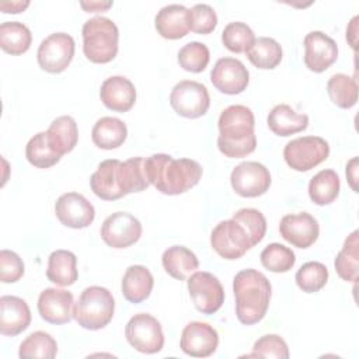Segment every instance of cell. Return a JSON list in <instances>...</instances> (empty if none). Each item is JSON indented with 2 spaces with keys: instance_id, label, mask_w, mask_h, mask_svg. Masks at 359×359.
<instances>
[{
  "instance_id": "47",
  "label": "cell",
  "mask_w": 359,
  "mask_h": 359,
  "mask_svg": "<svg viewBox=\"0 0 359 359\" xmlns=\"http://www.w3.org/2000/svg\"><path fill=\"white\" fill-rule=\"evenodd\" d=\"M29 6V1H1L0 3V8L3 13H13V14H18L21 11H24L27 7Z\"/></svg>"
},
{
  "instance_id": "49",
  "label": "cell",
  "mask_w": 359,
  "mask_h": 359,
  "mask_svg": "<svg viewBox=\"0 0 359 359\" xmlns=\"http://www.w3.org/2000/svg\"><path fill=\"white\" fill-rule=\"evenodd\" d=\"M356 32H358V15H355L351 20L349 25L346 27V41L353 49H356Z\"/></svg>"
},
{
  "instance_id": "42",
  "label": "cell",
  "mask_w": 359,
  "mask_h": 359,
  "mask_svg": "<svg viewBox=\"0 0 359 359\" xmlns=\"http://www.w3.org/2000/svg\"><path fill=\"white\" fill-rule=\"evenodd\" d=\"M248 356L250 358L287 359L289 348L282 337H279L276 334H266L254 342L252 352Z\"/></svg>"
},
{
  "instance_id": "25",
  "label": "cell",
  "mask_w": 359,
  "mask_h": 359,
  "mask_svg": "<svg viewBox=\"0 0 359 359\" xmlns=\"http://www.w3.org/2000/svg\"><path fill=\"white\" fill-rule=\"evenodd\" d=\"M266 123L275 135L285 137L304 130L309 126V116L296 112L287 104H279L268 114Z\"/></svg>"
},
{
  "instance_id": "28",
  "label": "cell",
  "mask_w": 359,
  "mask_h": 359,
  "mask_svg": "<svg viewBox=\"0 0 359 359\" xmlns=\"http://www.w3.org/2000/svg\"><path fill=\"white\" fill-rule=\"evenodd\" d=\"M48 279L57 286H70L77 278V258L72 251L56 250L48 258Z\"/></svg>"
},
{
  "instance_id": "2",
  "label": "cell",
  "mask_w": 359,
  "mask_h": 359,
  "mask_svg": "<svg viewBox=\"0 0 359 359\" xmlns=\"http://www.w3.org/2000/svg\"><path fill=\"white\" fill-rule=\"evenodd\" d=\"M255 119L245 105H230L222 111L217 122V147L229 158H241L257 147Z\"/></svg>"
},
{
  "instance_id": "1",
  "label": "cell",
  "mask_w": 359,
  "mask_h": 359,
  "mask_svg": "<svg viewBox=\"0 0 359 359\" xmlns=\"http://www.w3.org/2000/svg\"><path fill=\"white\" fill-rule=\"evenodd\" d=\"M146 171L150 184L164 195H180L194 188L201 177L202 167L191 158H172L157 153L146 157Z\"/></svg>"
},
{
  "instance_id": "10",
  "label": "cell",
  "mask_w": 359,
  "mask_h": 359,
  "mask_svg": "<svg viewBox=\"0 0 359 359\" xmlns=\"http://www.w3.org/2000/svg\"><path fill=\"white\" fill-rule=\"evenodd\" d=\"M187 285L189 296L198 311L203 314H213L223 306L224 289L213 273L196 271L189 275Z\"/></svg>"
},
{
  "instance_id": "44",
  "label": "cell",
  "mask_w": 359,
  "mask_h": 359,
  "mask_svg": "<svg viewBox=\"0 0 359 359\" xmlns=\"http://www.w3.org/2000/svg\"><path fill=\"white\" fill-rule=\"evenodd\" d=\"M217 25V15L213 7L201 3L189 8V28L191 31L206 35L210 34Z\"/></svg>"
},
{
  "instance_id": "34",
  "label": "cell",
  "mask_w": 359,
  "mask_h": 359,
  "mask_svg": "<svg viewBox=\"0 0 359 359\" xmlns=\"http://www.w3.org/2000/svg\"><path fill=\"white\" fill-rule=\"evenodd\" d=\"M358 230H353L344 243L342 250L337 254L334 265L338 276L346 282L358 280V264H359V241Z\"/></svg>"
},
{
  "instance_id": "18",
  "label": "cell",
  "mask_w": 359,
  "mask_h": 359,
  "mask_svg": "<svg viewBox=\"0 0 359 359\" xmlns=\"http://www.w3.org/2000/svg\"><path fill=\"white\" fill-rule=\"evenodd\" d=\"M338 57L337 42L321 31H311L304 36V65L314 73H323Z\"/></svg>"
},
{
  "instance_id": "37",
  "label": "cell",
  "mask_w": 359,
  "mask_h": 359,
  "mask_svg": "<svg viewBox=\"0 0 359 359\" xmlns=\"http://www.w3.org/2000/svg\"><path fill=\"white\" fill-rule=\"evenodd\" d=\"M57 353V344L55 338L45 331H35L29 334L20 345V358H42L53 359Z\"/></svg>"
},
{
  "instance_id": "31",
  "label": "cell",
  "mask_w": 359,
  "mask_h": 359,
  "mask_svg": "<svg viewBox=\"0 0 359 359\" xmlns=\"http://www.w3.org/2000/svg\"><path fill=\"white\" fill-rule=\"evenodd\" d=\"M248 60L258 69H275L283 56L282 46L269 36L255 38L250 48L245 50Z\"/></svg>"
},
{
  "instance_id": "30",
  "label": "cell",
  "mask_w": 359,
  "mask_h": 359,
  "mask_svg": "<svg viewBox=\"0 0 359 359\" xmlns=\"http://www.w3.org/2000/svg\"><path fill=\"white\" fill-rule=\"evenodd\" d=\"M118 178L123 195L144 191L150 185L146 171V158L132 157L126 161H121L118 165Z\"/></svg>"
},
{
  "instance_id": "32",
  "label": "cell",
  "mask_w": 359,
  "mask_h": 359,
  "mask_svg": "<svg viewBox=\"0 0 359 359\" xmlns=\"http://www.w3.org/2000/svg\"><path fill=\"white\" fill-rule=\"evenodd\" d=\"M339 177L334 170L318 171L309 182V196L320 206L332 203L339 195Z\"/></svg>"
},
{
  "instance_id": "40",
  "label": "cell",
  "mask_w": 359,
  "mask_h": 359,
  "mask_svg": "<svg viewBox=\"0 0 359 359\" xmlns=\"http://www.w3.org/2000/svg\"><path fill=\"white\" fill-rule=\"evenodd\" d=\"M210 59L209 48L198 41L185 43L178 50V63L180 66L191 73H201L206 69Z\"/></svg>"
},
{
  "instance_id": "38",
  "label": "cell",
  "mask_w": 359,
  "mask_h": 359,
  "mask_svg": "<svg viewBox=\"0 0 359 359\" xmlns=\"http://www.w3.org/2000/svg\"><path fill=\"white\" fill-rule=\"evenodd\" d=\"M259 258L264 268L275 273H283L290 271L296 262L294 252L289 247L279 243H272L266 245L262 250Z\"/></svg>"
},
{
  "instance_id": "13",
  "label": "cell",
  "mask_w": 359,
  "mask_h": 359,
  "mask_svg": "<svg viewBox=\"0 0 359 359\" xmlns=\"http://www.w3.org/2000/svg\"><path fill=\"white\" fill-rule=\"evenodd\" d=\"M100 234L107 245L118 250L128 248L139 241L142 223L128 212H115L102 222Z\"/></svg>"
},
{
  "instance_id": "39",
  "label": "cell",
  "mask_w": 359,
  "mask_h": 359,
  "mask_svg": "<svg viewBox=\"0 0 359 359\" xmlns=\"http://www.w3.org/2000/svg\"><path fill=\"white\" fill-rule=\"evenodd\" d=\"M294 279L303 292L316 293L325 286L328 280V269L318 261H309L297 269Z\"/></svg>"
},
{
  "instance_id": "21",
  "label": "cell",
  "mask_w": 359,
  "mask_h": 359,
  "mask_svg": "<svg viewBox=\"0 0 359 359\" xmlns=\"http://www.w3.org/2000/svg\"><path fill=\"white\" fill-rule=\"evenodd\" d=\"M102 104L115 112H128L136 101L133 83L123 76H111L104 80L100 90Z\"/></svg>"
},
{
  "instance_id": "6",
  "label": "cell",
  "mask_w": 359,
  "mask_h": 359,
  "mask_svg": "<svg viewBox=\"0 0 359 359\" xmlns=\"http://www.w3.org/2000/svg\"><path fill=\"white\" fill-rule=\"evenodd\" d=\"M210 245L224 259H238L255 244L245 227L234 219L223 220L210 233Z\"/></svg>"
},
{
  "instance_id": "12",
  "label": "cell",
  "mask_w": 359,
  "mask_h": 359,
  "mask_svg": "<svg viewBox=\"0 0 359 359\" xmlns=\"http://www.w3.org/2000/svg\"><path fill=\"white\" fill-rule=\"evenodd\" d=\"M269 170L258 161H244L236 165L230 174V184L234 192L243 198L264 195L271 187Z\"/></svg>"
},
{
  "instance_id": "20",
  "label": "cell",
  "mask_w": 359,
  "mask_h": 359,
  "mask_svg": "<svg viewBox=\"0 0 359 359\" xmlns=\"http://www.w3.org/2000/svg\"><path fill=\"white\" fill-rule=\"evenodd\" d=\"M31 323V310L27 302L17 296L0 297V332L4 337H15L25 331Z\"/></svg>"
},
{
  "instance_id": "41",
  "label": "cell",
  "mask_w": 359,
  "mask_h": 359,
  "mask_svg": "<svg viewBox=\"0 0 359 359\" xmlns=\"http://www.w3.org/2000/svg\"><path fill=\"white\" fill-rule=\"evenodd\" d=\"M254 31L245 22L241 21L229 22L222 32L223 45L234 53L245 52L254 42Z\"/></svg>"
},
{
  "instance_id": "11",
  "label": "cell",
  "mask_w": 359,
  "mask_h": 359,
  "mask_svg": "<svg viewBox=\"0 0 359 359\" xmlns=\"http://www.w3.org/2000/svg\"><path fill=\"white\" fill-rule=\"evenodd\" d=\"M74 56V39L66 32H55L46 36L38 46L36 59L42 70L62 73Z\"/></svg>"
},
{
  "instance_id": "8",
  "label": "cell",
  "mask_w": 359,
  "mask_h": 359,
  "mask_svg": "<svg viewBox=\"0 0 359 359\" xmlns=\"http://www.w3.org/2000/svg\"><path fill=\"white\" fill-rule=\"evenodd\" d=\"M126 341L142 353H157L163 349L164 334L160 321L147 313H137L125 327Z\"/></svg>"
},
{
  "instance_id": "7",
  "label": "cell",
  "mask_w": 359,
  "mask_h": 359,
  "mask_svg": "<svg viewBox=\"0 0 359 359\" xmlns=\"http://www.w3.org/2000/svg\"><path fill=\"white\" fill-rule=\"evenodd\" d=\"M330 156V144L320 136H302L286 143L283 158L286 164L300 172L321 164Z\"/></svg>"
},
{
  "instance_id": "17",
  "label": "cell",
  "mask_w": 359,
  "mask_h": 359,
  "mask_svg": "<svg viewBox=\"0 0 359 359\" xmlns=\"http://www.w3.org/2000/svg\"><path fill=\"white\" fill-rule=\"evenodd\" d=\"M279 233L293 247L309 248L317 241L320 226L310 213L300 212L285 215L279 223Z\"/></svg>"
},
{
  "instance_id": "14",
  "label": "cell",
  "mask_w": 359,
  "mask_h": 359,
  "mask_svg": "<svg viewBox=\"0 0 359 359\" xmlns=\"http://www.w3.org/2000/svg\"><path fill=\"white\" fill-rule=\"evenodd\" d=\"M55 213L59 222L70 229H86L95 217L93 203L79 192H66L55 203Z\"/></svg>"
},
{
  "instance_id": "33",
  "label": "cell",
  "mask_w": 359,
  "mask_h": 359,
  "mask_svg": "<svg viewBox=\"0 0 359 359\" xmlns=\"http://www.w3.org/2000/svg\"><path fill=\"white\" fill-rule=\"evenodd\" d=\"M32 42L29 28L20 21H6L0 25V46L10 55L25 53Z\"/></svg>"
},
{
  "instance_id": "29",
  "label": "cell",
  "mask_w": 359,
  "mask_h": 359,
  "mask_svg": "<svg viewBox=\"0 0 359 359\" xmlns=\"http://www.w3.org/2000/svg\"><path fill=\"white\" fill-rule=\"evenodd\" d=\"M52 149L60 156L70 153L79 140V129L76 121L69 115H62L52 121L46 130Z\"/></svg>"
},
{
  "instance_id": "36",
  "label": "cell",
  "mask_w": 359,
  "mask_h": 359,
  "mask_svg": "<svg viewBox=\"0 0 359 359\" xmlns=\"http://www.w3.org/2000/svg\"><path fill=\"white\" fill-rule=\"evenodd\" d=\"M25 157L29 164L36 168H49L62 158V156L52 149L46 132H39L28 140L25 146Z\"/></svg>"
},
{
  "instance_id": "24",
  "label": "cell",
  "mask_w": 359,
  "mask_h": 359,
  "mask_svg": "<svg viewBox=\"0 0 359 359\" xmlns=\"http://www.w3.org/2000/svg\"><path fill=\"white\" fill-rule=\"evenodd\" d=\"M154 286L151 272L143 265H130L122 278L121 289L123 297L130 303H142L146 300Z\"/></svg>"
},
{
  "instance_id": "27",
  "label": "cell",
  "mask_w": 359,
  "mask_h": 359,
  "mask_svg": "<svg viewBox=\"0 0 359 359\" xmlns=\"http://www.w3.org/2000/svg\"><path fill=\"white\" fill-rule=\"evenodd\" d=\"M161 262L165 272L171 278L178 280H185L199 266V261L196 255L184 245L168 247L163 252Z\"/></svg>"
},
{
  "instance_id": "46",
  "label": "cell",
  "mask_w": 359,
  "mask_h": 359,
  "mask_svg": "<svg viewBox=\"0 0 359 359\" xmlns=\"http://www.w3.org/2000/svg\"><path fill=\"white\" fill-rule=\"evenodd\" d=\"M346 178H348V182L351 185V188L358 192V157H353L348 161L346 164Z\"/></svg>"
},
{
  "instance_id": "35",
  "label": "cell",
  "mask_w": 359,
  "mask_h": 359,
  "mask_svg": "<svg viewBox=\"0 0 359 359\" xmlns=\"http://www.w3.org/2000/svg\"><path fill=\"white\" fill-rule=\"evenodd\" d=\"M327 93L330 100L342 109L352 108L358 101L356 80L348 74L337 73L327 81Z\"/></svg>"
},
{
  "instance_id": "43",
  "label": "cell",
  "mask_w": 359,
  "mask_h": 359,
  "mask_svg": "<svg viewBox=\"0 0 359 359\" xmlns=\"http://www.w3.org/2000/svg\"><path fill=\"white\" fill-rule=\"evenodd\" d=\"M234 220H237L238 223H241L245 230L248 231V234L251 236L254 244L257 245L258 243L262 241V238L265 237L266 233V220L264 217V215L254 208H243L240 210H237L233 217Z\"/></svg>"
},
{
  "instance_id": "26",
  "label": "cell",
  "mask_w": 359,
  "mask_h": 359,
  "mask_svg": "<svg viewBox=\"0 0 359 359\" xmlns=\"http://www.w3.org/2000/svg\"><path fill=\"white\" fill-rule=\"evenodd\" d=\"M128 136V128L119 118L102 116L100 118L91 132L93 143L104 150H112L123 144Z\"/></svg>"
},
{
  "instance_id": "16",
  "label": "cell",
  "mask_w": 359,
  "mask_h": 359,
  "mask_svg": "<svg viewBox=\"0 0 359 359\" xmlns=\"http://www.w3.org/2000/svg\"><path fill=\"white\" fill-rule=\"evenodd\" d=\"M210 81L220 93L234 95L247 88L250 73L238 59L220 57L210 72Z\"/></svg>"
},
{
  "instance_id": "15",
  "label": "cell",
  "mask_w": 359,
  "mask_h": 359,
  "mask_svg": "<svg viewBox=\"0 0 359 359\" xmlns=\"http://www.w3.org/2000/svg\"><path fill=\"white\" fill-rule=\"evenodd\" d=\"M219 345L217 331L208 323H188L180 339V346L184 353L194 358H208L213 355Z\"/></svg>"
},
{
  "instance_id": "23",
  "label": "cell",
  "mask_w": 359,
  "mask_h": 359,
  "mask_svg": "<svg viewBox=\"0 0 359 359\" xmlns=\"http://www.w3.org/2000/svg\"><path fill=\"white\" fill-rule=\"evenodd\" d=\"M119 160L108 158L98 164L97 170L90 177V187L91 191L104 201H115L123 195L119 187L118 178V165Z\"/></svg>"
},
{
  "instance_id": "9",
  "label": "cell",
  "mask_w": 359,
  "mask_h": 359,
  "mask_svg": "<svg viewBox=\"0 0 359 359\" xmlns=\"http://www.w3.org/2000/svg\"><path fill=\"white\" fill-rule=\"evenodd\" d=\"M172 109L189 119L203 116L210 105V97L206 86L194 80H182L177 83L170 94Z\"/></svg>"
},
{
  "instance_id": "3",
  "label": "cell",
  "mask_w": 359,
  "mask_h": 359,
  "mask_svg": "<svg viewBox=\"0 0 359 359\" xmlns=\"http://www.w3.org/2000/svg\"><path fill=\"white\" fill-rule=\"evenodd\" d=\"M236 314L241 324L259 323L269 307L272 287L268 278L252 268L243 269L233 279Z\"/></svg>"
},
{
  "instance_id": "45",
  "label": "cell",
  "mask_w": 359,
  "mask_h": 359,
  "mask_svg": "<svg viewBox=\"0 0 359 359\" xmlns=\"http://www.w3.org/2000/svg\"><path fill=\"white\" fill-rule=\"evenodd\" d=\"M24 262L18 254L10 250L0 251V280L3 283H14L24 275Z\"/></svg>"
},
{
  "instance_id": "48",
  "label": "cell",
  "mask_w": 359,
  "mask_h": 359,
  "mask_svg": "<svg viewBox=\"0 0 359 359\" xmlns=\"http://www.w3.org/2000/svg\"><path fill=\"white\" fill-rule=\"evenodd\" d=\"M80 6L87 11V13H98V11H107L109 7H112V1H81Z\"/></svg>"
},
{
  "instance_id": "22",
  "label": "cell",
  "mask_w": 359,
  "mask_h": 359,
  "mask_svg": "<svg viewBox=\"0 0 359 359\" xmlns=\"http://www.w3.org/2000/svg\"><path fill=\"white\" fill-rule=\"evenodd\" d=\"M157 32L165 39L184 38L189 31V8L182 4H168L163 7L154 18Z\"/></svg>"
},
{
  "instance_id": "4",
  "label": "cell",
  "mask_w": 359,
  "mask_h": 359,
  "mask_svg": "<svg viewBox=\"0 0 359 359\" xmlns=\"http://www.w3.org/2000/svg\"><path fill=\"white\" fill-rule=\"evenodd\" d=\"M83 52L93 63H108L118 53L119 31L116 24L102 15L87 20L81 29Z\"/></svg>"
},
{
  "instance_id": "5",
  "label": "cell",
  "mask_w": 359,
  "mask_h": 359,
  "mask_svg": "<svg viewBox=\"0 0 359 359\" xmlns=\"http://www.w3.org/2000/svg\"><path fill=\"white\" fill-rule=\"evenodd\" d=\"M115 311L112 293L102 286L86 287L73 306V318L86 330H101L107 327Z\"/></svg>"
},
{
  "instance_id": "19",
  "label": "cell",
  "mask_w": 359,
  "mask_h": 359,
  "mask_svg": "<svg viewBox=\"0 0 359 359\" xmlns=\"http://www.w3.org/2000/svg\"><path fill=\"white\" fill-rule=\"evenodd\" d=\"M73 294L65 289L46 287L38 297L39 316L50 324H66L73 317Z\"/></svg>"
}]
</instances>
